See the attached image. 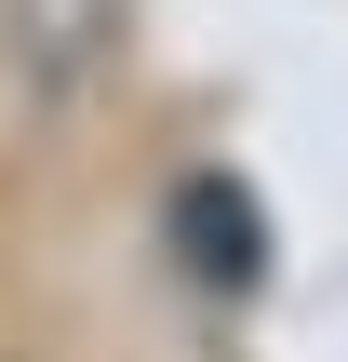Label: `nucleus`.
I'll list each match as a JSON object with an SVG mask.
<instances>
[{"mask_svg":"<svg viewBox=\"0 0 348 362\" xmlns=\"http://www.w3.org/2000/svg\"><path fill=\"white\" fill-rule=\"evenodd\" d=\"M174 255H188L201 296H255V282H268V215H255V188L188 175V188H174Z\"/></svg>","mask_w":348,"mask_h":362,"instance_id":"f257e3e1","label":"nucleus"},{"mask_svg":"<svg viewBox=\"0 0 348 362\" xmlns=\"http://www.w3.org/2000/svg\"><path fill=\"white\" fill-rule=\"evenodd\" d=\"M0 27H13L0 54L27 67V94H80L121 40V0H0Z\"/></svg>","mask_w":348,"mask_h":362,"instance_id":"f03ea898","label":"nucleus"}]
</instances>
